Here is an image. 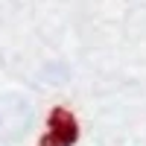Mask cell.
<instances>
[{"mask_svg":"<svg viewBox=\"0 0 146 146\" xmlns=\"http://www.w3.org/2000/svg\"><path fill=\"white\" fill-rule=\"evenodd\" d=\"M38 146H73V143H67L62 135H56V131L47 129L44 135H41V140H38Z\"/></svg>","mask_w":146,"mask_h":146,"instance_id":"2","label":"cell"},{"mask_svg":"<svg viewBox=\"0 0 146 146\" xmlns=\"http://www.w3.org/2000/svg\"><path fill=\"white\" fill-rule=\"evenodd\" d=\"M47 129L56 131V135H62L67 143H76V137H79V123H76V117H73L67 108H62V105H56L53 111H50V117H47Z\"/></svg>","mask_w":146,"mask_h":146,"instance_id":"1","label":"cell"}]
</instances>
